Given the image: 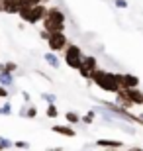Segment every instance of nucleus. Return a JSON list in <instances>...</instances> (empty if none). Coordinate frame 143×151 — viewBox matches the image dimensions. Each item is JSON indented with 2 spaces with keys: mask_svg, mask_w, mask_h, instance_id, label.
I'll return each mask as SVG.
<instances>
[{
  "mask_svg": "<svg viewBox=\"0 0 143 151\" xmlns=\"http://www.w3.org/2000/svg\"><path fill=\"white\" fill-rule=\"evenodd\" d=\"M92 83L98 86L100 90L104 92H112L116 94L120 90V84H118V78H116V73H110V71H104V69H98L92 77Z\"/></svg>",
  "mask_w": 143,
  "mask_h": 151,
  "instance_id": "f257e3e1",
  "label": "nucleus"
},
{
  "mask_svg": "<svg viewBox=\"0 0 143 151\" xmlns=\"http://www.w3.org/2000/svg\"><path fill=\"white\" fill-rule=\"evenodd\" d=\"M100 104L108 110V112L112 114V116L120 118V120H124V122H129V124H137V126H143V118L141 116H135V114H132L129 110H126V108L118 106L116 102H108V100H100Z\"/></svg>",
  "mask_w": 143,
  "mask_h": 151,
  "instance_id": "f03ea898",
  "label": "nucleus"
},
{
  "mask_svg": "<svg viewBox=\"0 0 143 151\" xmlns=\"http://www.w3.org/2000/svg\"><path fill=\"white\" fill-rule=\"evenodd\" d=\"M83 59H84V53L80 49V45H75V43H69L63 51V61L69 69L73 71H78L80 65H83Z\"/></svg>",
  "mask_w": 143,
  "mask_h": 151,
  "instance_id": "7ed1b4c3",
  "label": "nucleus"
},
{
  "mask_svg": "<svg viewBox=\"0 0 143 151\" xmlns=\"http://www.w3.org/2000/svg\"><path fill=\"white\" fill-rule=\"evenodd\" d=\"M98 59L94 55H84L83 59V65H80V69H78V75L84 78V81H92L94 73L98 71Z\"/></svg>",
  "mask_w": 143,
  "mask_h": 151,
  "instance_id": "20e7f679",
  "label": "nucleus"
},
{
  "mask_svg": "<svg viewBox=\"0 0 143 151\" xmlns=\"http://www.w3.org/2000/svg\"><path fill=\"white\" fill-rule=\"evenodd\" d=\"M69 43H71V41H69V37L65 35V32H63V34H51L49 39H47V47H49V51H53V53L65 51V47Z\"/></svg>",
  "mask_w": 143,
  "mask_h": 151,
  "instance_id": "39448f33",
  "label": "nucleus"
},
{
  "mask_svg": "<svg viewBox=\"0 0 143 151\" xmlns=\"http://www.w3.org/2000/svg\"><path fill=\"white\" fill-rule=\"evenodd\" d=\"M45 16H47V6L45 4H37V6H33L32 10H29V16H28V20H26V24L35 26V24L43 22Z\"/></svg>",
  "mask_w": 143,
  "mask_h": 151,
  "instance_id": "423d86ee",
  "label": "nucleus"
},
{
  "mask_svg": "<svg viewBox=\"0 0 143 151\" xmlns=\"http://www.w3.org/2000/svg\"><path fill=\"white\" fill-rule=\"evenodd\" d=\"M120 88H139V77L132 73H116Z\"/></svg>",
  "mask_w": 143,
  "mask_h": 151,
  "instance_id": "0eeeda50",
  "label": "nucleus"
},
{
  "mask_svg": "<svg viewBox=\"0 0 143 151\" xmlns=\"http://www.w3.org/2000/svg\"><path fill=\"white\" fill-rule=\"evenodd\" d=\"M41 24H43V29H47L49 34H63L67 28V22H59V20L49 18V16H45V20Z\"/></svg>",
  "mask_w": 143,
  "mask_h": 151,
  "instance_id": "6e6552de",
  "label": "nucleus"
},
{
  "mask_svg": "<svg viewBox=\"0 0 143 151\" xmlns=\"http://www.w3.org/2000/svg\"><path fill=\"white\" fill-rule=\"evenodd\" d=\"M51 132H53V134H59V135H65V137H75V135H77L75 128L69 126V124H53V126H51Z\"/></svg>",
  "mask_w": 143,
  "mask_h": 151,
  "instance_id": "1a4fd4ad",
  "label": "nucleus"
},
{
  "mask_svg": "<svg viewBox=\"0 0 143 151\" xmlns=\"http://www.w3.org/2000/svg\"><path fill=\"white\" fill-rule=\"evenodd\" d=\"M127 98L133 102V106H143V90L139 88H124Z\"/></svg>",
  "mask_w": 143,
  "mask_h": 151,
  "instance_id": "9d476101",
  "label": "nucleus"
},
{
  "mask_svg": "<svg viewBox=\"0 0 143 151\" xmlns=\"http://www.w3.org/2000/svg\"><path fill=\"white\" fill-rule=\"evenodd\" d=\"M96 147H104V149H121L124 141L121 139H96Z\"/></svg>",
  "mask_w": 143,
  "mask_h": 151,
  "instance_id": "9b49d317",
  "label": "nucleus"
},
{
  "mask_svg": "<svg viewBox=\"0 0 143 151\" xmlns=\"http://www.w3.org/2000/svg\"><path fill=\"white\" fill-rule=\"evenodd\" d=\"M14 83H16V75L14 73H8V71L0 73V86H6V88L14 90Z\"/></svg>",
  "mask_w": 143,
  "mask_h": 151,
  "instance_id": "f8f14e48",
  "label": "nucleus"
},
{
  "mask_svg": "<svg viewBox=\"0 0 143 151\" xmlns=\"http://www.w3.org/2000/svg\"><path fill=\"white\" fill-rule=\"evenodd\" d=\"M43 61L53 69H59L61 67V59H59V53H53V51H47L43 53Z\"/></svg>",
  "mask_w": 143,
  "mask_h": 151,
  "instance_id": "ddd939ff",
  "label": "nucleus"
},
{
  "mask_svg": "<svg viewBox=\"0 0 143 151\" xmlns=\"http://www.w3.org/2000/svg\"><path fill=\"white\" fill-rule=\"evenodd\" d=\"M65 120L69 126H75V124H83L80 122V116H78L77 112H73V110H69V112H65Z\"/></svg>",
  "mask_w": 143,
  "mask_h": 151,
  "instance_id": "4468645a",
  "label": "nucleus"
},
{
  "mask_svg": "<svg viewBox=\"0 0 143 151\" xmlns=\"http://www.w3.org/2000/svg\"><path fill=\"white\" fill-rule=\"evenodd\" d=\"M45 116L49 118V120L59 118V108H57V104H47V108H45Z\"/></svg>",
  "mask_w": 143,
  "mask_h": 151,
  "instance_id": "2eb2a0df",
  "label": "nucleus"
},
{
  "mask_svg": "<svg viewBox=\"0 0 143 151\" xmlns=\"http://www.w3.org/2000/svg\"><path fill=\"white\" fill-rule=\"evenodd\" d=\"M94 118H96V110H88L84 116H80V122L90 126V124H94Z\"/></svg>",
  "mask_w": 143,
  "mask_h": 151,
  "instance_id": "dca6fc26",
  "label": "nucleus"
},
{
  "mask_svg": "<svg viewBox=\"0 0 143 151\" xmlns=\"http://www.w3.org/2000/svg\"><path fill=\"white\" fill-rule=\"evenodd\" d=\"M12 102L10 100H6L4 104H2V106H0V116H12V112H14V110H12Z\"/></svg>",
  "mask_w": 143,
  "mask_h": 151,
  "instance_id": "f3484780",
  "label": "nucleus"
},
{
  "mask_svg": "<svg viewBox=\"0 0 143 151\" xmlns=\"http://www.w3.org/2000/svg\"><path fill=\"white\" fill-rule=\"evenodd\" d=\"M41 100L47 102V104H55L57 102V94H53V92H41Z\"/></svg>",
  "mask_w": 143,
  "mask_h": 151,
  "instance_id": "a211bd4d",
  "label": "nucleus"
},
{
  "mask_svg": "<svg viewBox=\"0 0 143 151\" xmlns=\"http://www.w3.org/2000/svg\"><path fill=\"white\" fill-rule=\"evenodd\" d=\"M14 149H20V151L29 149V141H24V139H14Z\"/></svg>",
  "mask_w": 143,
  "mask_h": 151,
  "instance_id": "6ab92c4d",
  "label": "nucleus"
},
{
  "mask_svg": "<svg viewBox=\"0 0 143 151\" xmlns=\"http://www.w3.org/2000/svg\"><path fill=\"white\" fill-rule=\"evenodd\" d=\"M20 4H22V8H33L37 4H43V0H20Z\"/></svg>",
  "mask_w": 143,
  "mask_h": 151,
  "instance_id": "aec40b11",
  "label": "nucleus"
},
{
  "mask_svg": "<svg viewBox=\"0 0 143 151\" xmlns=\"http://www.w3.org/2000/svg\"><path fill=\"white\" fill-rule=\"evenodd\" d=\"M0 145H2V149H14V141L4 137V135H0Z\"/></svg>",
  "mask_w": 143,
  "mask_h": 151,
  "instance_id": "412c9836",
  "label": "nucleus"
},
{
  "mask_svg": "<svg viewBox=\"0 0 143 151\" xmlns=\"http://www.w3.org/2000/svg\"><path fill=\"white\" fill-rule=\"evenodd\" d=\"M4 71H8V73H14V75H16V71H18V63H14V61H4Z\"/></svg>",
  "mask_w": 143,
  "mask_h": 151,
  "instance_id": "4be33fe9",
  "label": "nucleus"
},
{
  "mask_svg": "<svg viewBox=\"0 0 143 151\" xmlns=\"http://www.w3.org/2000/svg\"><path fill=\"white\" fill-rule=\"evenodd\" d=\"M35 116H37V108L33 104H28V120H33Z\"/></svg>",
  "mask_w": 143,
  "mask_h": 151,
  "instance_id": "5701e85b",
  "label": "nucleus"
},
{
  "mask_svg": "<svg viewBox=\"0 0 143 151\" xmlns=\"http://www.w3.org/2000/svg\"><path fill=\"white\" fill-rule=\"evenodd\" d=\"M12 94V90L10 88H6V86H0V98H10Z\"/></svg>",
  "mask_w": 143,
  "mask_h": 151,
  "instance_id": "b1692460",
  "label": "nucleus"
},
{
  "mask_svg": "<svg viewBox=\"0 0 143 151\" xmlns=\"http://www.w3.org/2000/svg\"><path fill=\"white\" fill-rule=\"evenodd\" d=\"M22 98H24L26 104H32V94H29L28 90H22Z\"/></svg>",
  "mask_w": 143,
  "mask_h": 151,
  "instance_id": "393cba45",
  "label": "nucleus"
},
{
  "mask_svg": "<svg viewBox=\"0 0 143 151\" xmlns=\"http://www.w3.org/2000/svg\"><path fill=\"white\" fill-rule=\"evenodd\" d=\"M114 4H116V8H127V0H114Z\"/></svg>",
  "mask_w": 143,
  "mask_h": 151,
  "instance_id": "a878e982",
  "label": "nucleus"
},
{
  "mask_svg": "<svg viewBox=\"0 0 143 151\" xmlns=\"http://www.w3.org/2000/svg\"><path fill=\"white\" fill-rule=\"evenodd\" d=\"M49 32H47V29H43V28H41V29H39V37H41V39H43V41H47V39H49Z\"/></svg>",
  "mask_w": 143,
  "mask_h": 151,
  "instance_id": "bb28decb",
  "label": "nucleus"
},
{
  "mask_svg": "<svg viewBox=\"0 0 143 151\" xmlns=\"http://www.w3.org/2000/svg\"><path fill=\"white\" fill-rule=\"evenodd\" d=\"M20 116H22V118H28V104H26V106H22V110H20Z\"/></svg>",
  "mask_w": 143,
  "mask_h": 151,
  "instance_id": "cd10ccee",
  "label": "nucleus"
},
{
  "mask_svg": "<svg viewBox=\"0 0 143 151\" xmlns=\"http://www.w3.org/2000/svg\"><path fill=\"white\" fill-rule=\"evenodd\" d=\"M45 151H63V147H47Z\"/></svg>",
  "mask_w": 143,
  "mask_h": 151,
  "instance_id": "c85d7f7f",
  "label": "nucleus"
},
{
  "mask_svg": "<svg viewBox=\"0 0 143 151\" xmlns=\"http://www.w3.org/2000/svg\"><path fill=\"white\" fill-rule=\"evenodd\" d=\"M127 151H143V147H137V145H135V147H129Z\"/></svg>",
  "mask_w": 143,
  "mask_h": 151,
  "instance_id": "c756f323",
  "label": "nucleus"
},
{
  "mask_svg": "<svg viewBox=\"0 0 143 151\" xmlns=\"http://www.w3.org/2000/svg\"><path fill=\"white\" fill-rule=\"evenodd\" d=\"M106 151H121V149H106Z\"/></svg>",
  "mask_w": 143,
  "mask_h": 151,
  "instance_id": "7c9ffc66",
  "label": "nucleus"
},
{
  "mask_svg": "<svg viewBox=\"0 0 143 151\" xmlns=\"http://www.w3.org/2000/svg\"><path fill=\"white\" fill-rule=\"evenodd\" d=\"M47 2H49V0H43V4H47Z\"/></svg>",
  "mask_w": 143,
  "mask_h": 151,
  "instance_id": "2f4dec72",
  "label": "nucleus"
},
{
  "mask_svg": "<svg viewBox=\"0 0 143 151\" xmlns=\"http://www.w3.org/2000/svg\"><path fill=\"white\" fill-rule=\"evenodd\" d=\"M10 151H20V149H10Z\"/></svg>",
  "mask_w": 143,
  "mask_h": 151,
  "instance_id": "473e14b6",
  "label": "nucleus"
},
{
  "mask_svg": "<svg viewBox=\"0 0 143 151\" xmlns=\"http://www.w3.org/2000/svg\"><path fill=\"white\" fill-rule=\"evenodd\" d=\"M0 151H4V149H2V145H0Z\"/></svg>",
  "mask_w": 143,
  "mask_h": 151,
  "instance_id": "72a5a7b5",
  "label": "nucleus"
}]
</instances>
